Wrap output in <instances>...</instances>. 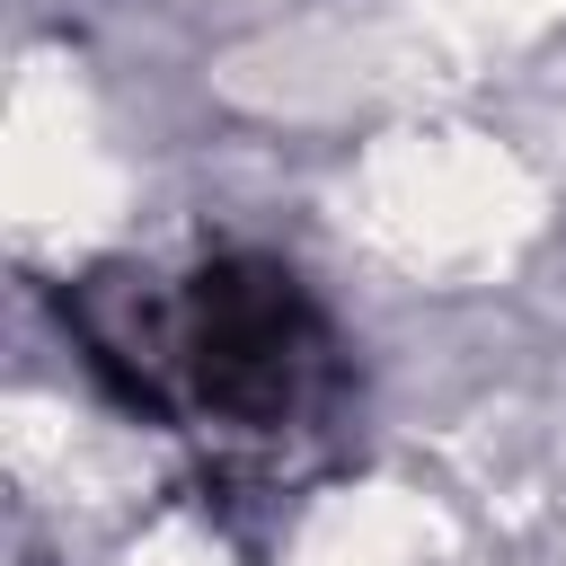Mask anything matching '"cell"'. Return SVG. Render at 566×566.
Returning a JSON list of instances; mask_svg holds the SVG:
<instances>
[{"label":"cell","mask_w":566,"mask_h":566,"mask_svg":"<svg viewBox=\"0 0 566 566\" xmlns=\"http://www.w3.org/2000/svg\"><path fill=\"white\" fill-rule=\"evenodd\" d=\"M186 363L195 389L230 416H283L301 407L318 371V318L301 310L292 274L274 265H212L186 301Z\"/></svg>","instance_id":"6da1fadb"}]
</instances>
